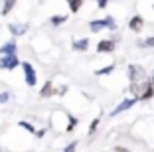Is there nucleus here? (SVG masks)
Masks as SVG:
<instances>
[{
    "label": "nucleus",
    "instance_id": "2eb2a0df",
    "mask_svg": "<svg viewBox=\"0 0 154 152\" xmlns=\"http://www.w3.org/2000/svg\"><path fill=\"white\" fill-rule=\"evenodd\" d=\"M113 71H115V65H107V67H103V69H97L95 75H109V73H113Z\"/></svg>",
    "mask_w": 154,
    "mask_h": 152
},
{
    "label": "nucleus",
    "instance_id": "423d86ee",
    "mask_svg": "<svg viewBox=\"0 0 154 152\" xmlns=\"http://www.w3.org/2000/svg\"><path fill=\"white\" fill-rule=\"evenodd\" d=\"M113 49H115L113 40H101L99 44H97V51H99V54H111Z\"/></svg>",
    "mask_w": 154,
    "mask_h": 152
},
{
    "label": "nucleus",
    "instance_id": "9b49d317",
    "mask_svg": "<svg viewBox=\"0 0 154 152\" xmlns=\"http://www.w3.org/2000/svg\"><path fill=\"white\" fill-rule=\"evenodd\" d=\"M87 48H89V40H87V38H83V40H75V42H73V49H75V51H85Z\"/></svg>",
    "mask_w": 154,
    "mask_h": 152
},
{
    "label": "nucleus",
    "instance_id": "f03ea898",
    "mask_svg": "<svg viewBox=\"0 0 154 152\" xmlns=\"http://www.w3.org/2000/svg\"><path fill=\"white\" fill-rule=\"evenodd\" d=\"M128 77L132 83H142V81H146V71L140 65H128Z\"/></svg>",
    "mask_w": 154,
    "mask_h": 152
},
{
    "label": "nucleus",
    "instance_id": "6ab92c4d",
    "mask_svg": "<svg viewBox=\"0 0 154 152\" xmlns=\"http://www.w3.org/2000/svg\"><path fill=\"white\" fill-rule=\"evenodd\" d=\"M99 123H101V119H93V123H91V126H89V134H95V132H97V126H99Z\"/></svg>",
    "mask_w": 154,
    "mask_h": 152
},
{
    "label": "nucleus",
    "instance_id": "dca6fc26",
    "mask_svg": "<svg viewBox=\"0 0 154 152\" xmlns=\"http://www.w3.org/2000/svg\"><path fill=\"white\" fill-rule=\"evenodd\" d=\"M50 93H54V87H51V81H48L42 89V97H50Z\"/></svg>",
    "mask_w": 154,
    "mask_h": 152
},
{
    "label": "nucleus",
    "instance_id": "7ed1b4c3",
    "mask_svg": "<svg viewBox=\"0 0 154 152\" xmlns=\"http://www.w3.org/2000/svg\"><path fill=\"white\" fill-rule=\"evenodd\" d=\"M138 101V97H132V99H125V101H121V103L117 105V107L113 109V113H111V116H117V115H121V113H125V111H128V109L132 107V105Z\"/></svg>",
    "mask_w": 154,
    "mask_h": 152
},
{
    "label": "nucleus",
    "instance_id": "412c9836",
    "mask_svg": "<svg viewBox=\"0 0 154 152\" xmlns=\"http://www.w3.org/2000/svg\"><path fill=\"white\" fill-rule=\"evenodd\" d=\"M8 101H10V93H6V91L0 93V103H8Z\"/></svg>",
    "mask_w": 154,
    "mask_h": 152
},
{
    "label": "nucleus",
    "instance_id": "4be33fe9",
    "mask_svg": "<svg viewBox=\"0 0 154 152\" xmlns=\"http://www.w3.org/2000/svg\"><path fill=\"white\" fill-rule=\"evenodd\" d=\"M75 148H77V142H69L67 148H65L63 152H75Z\"/></svg>",
    "mask_w": 154,
    "mask_h": 152
},
{
    "label": "nucleus",
    "instance_id": "4468645a",
    "mask_svg": "<svg viewBox=\"0 0 154 152\" xmlns=\"http://www.w3.org/2000/svg\"><path fill=\"white\" fill-rule=\"evenodd\" d=\"M67 22V16H63V14H55V16H51V26H61V24Z\"/></svg>",
    "mask_w": 154,
    "mask_h": 152
},
{
    "label": "nucleus",
    "instance_id": "a211bd4d",
    "mask_svg": "<svg viewBox=\"0 0 154 152\" xmlns=\"http://www.w3.org/2000/svg\"><path fill=\"white\" fill-rule=\"evenodd\" d=\"M107 28H109V30H117V22H115V18L113 16H107Z\"/></svg>",
    "mask_w": 154,
    "mask_h": 152
},
{
    "label": "nucleus",
    "instance_id": "5701e85b",
    "mask_svg": "<svg viewBox=\"0 0 154 152\" xmlns=\"http://www.w3.org/2000/svg\"><path fill=\"white\" fill-rule=\"evenodd\" d=\"M75 125H77V121L73 119V116H69V126H67V132H71V130H73V126H75Z\"/></svg>",
    "mask_w": 154,
    "mask_h": 152
},
{
    "label": "nucleus",
    "instance_id": "9d476101",
    "mask_svg": "<svg viewBox=\"0 0 154 152\" xmlns=\"http://www.w3.org/2000/svg\"><path fill=\"white\" fill-rule=\"evenodd\" d=\"M16 2H18V0H4V4H2V10H0V14H2V16H8V14L12 12V8L16 6Z\"/></svg>",
    "mask_w": 154,
    "mask_h": 152
},
{
    "label": "nucleus",
    "instance_id": "393cba45",
    "mask_svg": "<svg viewBox=\"0 0 154 152\" xmlns=\"http://www.w3.org/2000/svg\"><path fill=\"white\" fill-rule=\"evenodd\" d=\"M115 152H128V150H127V148H122V146H117V148H115Z\"/></svg>",
    "mask_w": 154,
    "mask_h": 152
},
{
    "label": "nucleus",
    "instance_id": "ddd939ff",
    "mask_svg": "<svg viewBox=\"0 0 154 152\" xmlns=\"http://www.w3.org/2000/svg\"><path fill=\"white\" fill-rule=\"evenodd\" d=\"M67 6H69V10L75 14V12H79V10H81L83 0H67Z\"/></svg>",
    "mask_w": 154,
    "mask_h": 152
},
{
    "label": "nucleus",
    "instance_id": "aec40b11",
    "mask_svg": "<svg viewBox=\"0 0 154 152\" xmlns=\"http://www.w3.org/2000/svg\"><path fill=\"white\" fill-rule=\"evenodd\" d=\"M140 45H142V48H154V36L146 38L144 42H140Z\"/></svg>",
    "mask_w": 154,
    "mask_h": 152
},
{
    "label": "nucleus",
    "instance_id": "39448f33",
    "mask_svg": "<svg viewBox=\"0 0 154 152\" xmlns=\"http://www.w3.org/2000/svg\"><path fill=\"white\" fill-rule=\"evenodd\" d=\"M128 28H131L132 32H136V34H138V32H140L142 28H144V18H142L140 14H136V16H132V18L128 20Z\"/></svg>",
    "mask_w": 154,
    "mask_h": 152
},
{
    "label": "nucleus",
    "instance_id": "f3484780",
    "mask_svg": "<svg viewBox=\"0 0 154 152\" xmlns=\"http://www.w3.org/2000/svg\"><path fill=\"white\" fill-rule=\"evenodd\" d=\"M18 126H22V129H26V130H28L30 134H36V129H34V126L30 125V123H26V121H20V123H18Z\"/></svg>",
    "mask_w": 154,
    "mask_h": 152
},
{
    "label": "nucleus",
    "instance_id": "1a4fd4ad",
    "mask_svg": "<svg viewBox=\"0 0 154 152\" xmlns=\"http://www.w3.org/2000/svg\"><path fill=\"white\" fill-rule=\"evenodd\" d=\"M89 28H91V32H95V34H97V32H101V30H103V28H107V20H93V22H91L89 24Z\"/></svg>",
    "mask_w": 154,
    "mask_h": 152
},
{
    "label": "nucleus",
    "instance_id": "f8f14e48",
    "mask_svg": "<svg viewBox=\"0 0 154 152\" xmlns=\"http://www.w3.org/2000/svg\"><path fill=\"white\" fill-rule=\"evenodd\" d=\"M152 95H154V83H150V85L142 91V95L138 97V101H148V99H152Z\"/></svg>",
    "mask_w": 154,
    "mask_h": 152
},
{
    "label": "nucleus",
    "instance_id": "20e7f679",
    "mask_svg": "<svg viewBox=\"0 0 154 152\" xmlns=\"http://www.w3.org/2000/svg\"><path fill=\"white\" fill-rule=\"evenodd\" d=\"M18 65H20V61L16 57V54L14 55H2L0 57V69H16Z\"/></svg>",
    "mask_w": 154,
    "mask_h": 152
},
{
    "label": "nucleus",
    "instance_id": "a878e982",
    "mask_svg": "<svg viewBox=\"0 0 154 152\" xmlns=\"http://www.w3.org/2000/svg\"><path fill=\"white\" fill-rule=\"evenodd\" d=\"M0 152H2V150H0Z\"/></svg>",
    "mask_w": 154,
    "mask_h": 152
},
{
    "label": "nucleus",
    "instance_id": "b1692460",
    "mask_svg": "<svg viewBox=\"0 0 154 152\" xmlns=\"http://www.w3.org/2000/svg\"><path fill=\"white\" fill-rule=\"evenodd\" d=\"M107 4H109V0H97V6H99V8H105Z\"/></svg>",
    "mask_w": 154,
    "mask_h": 152
},
{
    "label": "nucleus",
    "instance_id": "f257e3e1",
    "mask_svg": "<svg viewBox=\"0 0 154 152\" xmlns=\"http://www.w3.org/2000/svg\"><path fill=\"white\" fill-rule=\"evenodd\" d=\"M22 69H24V77H26V85L28 87H36L38 77H36V69H34V65H32V63H28V61H24Z\"/></svg>",
    "mask_w": 154,
    "mask_h": 152
},
{
    "label": "nucleus",
    "instance_id": "0eeeda50",
    "mask_svg": "<svg viewBox=\"0 0 154 152\" xmlns=\"http://www.w3.org/2000/svg\"><path fill=\"white\" fill-rule=\"evenodd\" d=\"M26 30H28L26 24H10L8 26V32L12 34V36H24Z\"/></svg>",
    "mask_w": 154,
    "mask_h": 152
},
{
    "label": "nucleus",
    "instance_id": "6e6552de",
    "mask_svg": "<svg viewBox=\"0 0 154 152\" xmlns=\"http://www.w3.org/2000/svg\"><path fill=\"white\" fill-rule=\"evenodd\" d=\"M16 44H14V42H6V44H2L0 45V54L2 55H14L16 54Z\"/></svg>",
    "mask_w": 154,
    "mask_h": 152
}]
</instances>
